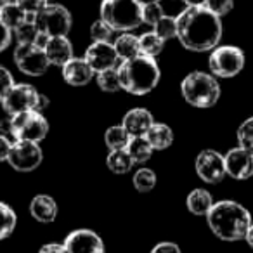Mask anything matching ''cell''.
<instances>
[{"mask_svg":"<svg viewBox=\"0 0 253 253\" xmlns=\"http://www.w3.org/2000/svg\"><path fill=\"white\" fill-rule=\"evenodd\" d=\"M245 63V52L234 45H217L208 57V68L211 75L218 78H232L239 75Z\"/></svg>","mask_w":253,"mask_h":253,"instance_id":"9","label":"cell"},{"mask_svg":"<svg viewBox=\"0 0 253 253\" xmlns=\"http://www.w3.org/2000/svg\"><path fill=\"white\" fill-rule=\"evenodd\" d=\"M49 106L47 95L40 94L33 85L30 84H14L11 90L2 99V108L9 116L19 115L26 111H40Z\"/></svg>","mask_w":253,"mask_h":253,"instance_id":"6","label":"cell"},{"mask_svg":"<svg viewBox=\"0 0 253 253\" xmlns=\"http://www.w3.org/2000/svg\"><path fill=\"white\" fill-rule=\"evenodd\" d=\"M245 239H246V243H248V245H250V246H252V248H253V222H252V225H250L248 232H246Z\"/></svg>","mask_w":253,"mask_h":253,"instance_id":"44","label":"cell"},{"mask_svg":"<svg viewBox=\"0 0 253 253\" xmlns=\"http://www.w3.org/2000/svg\"><path fill=\"white\" fill-rule=\"evenodd\" d=\"M132 182H134V187L139 193H149L156 186V173L151 169H139L134 173Z\"/></svg>","mask_w":253,"mask_h":253,"instance_id":"31","label":"cell"},{"mask_svg":"<svg viewBox=\"0 0 253 253\" xmlns=\"http://www.w3.org/2000/svg\"><path fill=\"white\" fill-rule=\"evenodd\" d=\"M115 30L104 21V19H95L90 25V37L94 42H111V37Z\"/></svg>","mask_w":253,"mask_h":253,"instance_id":"34","label":"cell"},{"mask_svg":"<svg viewBox=\"0 0 253 253\" xmlns=\"http://www.w3.org/2000/svg\"><path fill=\"white\" fill-rule=\"evenodd\" d=\"M39 253H70L66 250L64 245H59V243H47L40 248Z\"/></svg>","mask_w":253,"mask_h":253,"instance_id":"42","label":"cell"},{"mask_svg":"<svg viewBox=\"0 0 253 253\" xmlns=\"http://www.w3.org/2000/svg\"><path fill=\"white\" fill-rule=\"evenodd\" d=\"M99 14L118 33L132 32L142 25V4L137 0H102Z\"/></svg>","mask_w":253,"mask_h":253,"instance_id":"5","label":"cell"},{"mask_svg":"<svg viewBox=\"0 0 253 253\" xmlns=\"http://www.w3.org/2000/svg\"><path fill=\"white\" fill-rule=\"evenodd\" d=\"M14 63L18 70L28 77H42L50 66L45 50L37 43H18L14 50Z\"/></svg>","mask_w":253,"mask_h":253,"instance_id":"10","label":"cell"},{"mask_svg":"<svg viewBox=\"0 0 253 253\" xmlns=\"http://www.w3.org/2000/svg\"><path fill=\"white\" fill-rule=\"evenodd\" d=\"M28 18H30V14H26L16 2H9V4L2 9V12H0V21L4 23L11 32H14L18 26H21Z\"/></svg>","mask_w":253,"mask_h":253,"instance_id":"25","label":"cell"},{"mask_svg":"<svg viewBox=\"0 0 253 253\" xmlns=\"http://www.w3.org/2000/svg\"><path fill=\"white\" fill-rule=\"evenodd\" d=\"M155 123L151 111L146 108H134L130 111H126L125 116L122 120V125L130 137H141L146 135L148 130L151 128V125Z\"/></svg>","mask_w":253,"mask_h":253,"instance_id":"17","label":"cell"},{"mask_svg":"<svg viewBox=\"0 0 253 253\" xmlns=\"http://www.w3.org/2000/svg\"><path fill=\"white\" fill-rule=\"evenodd\" d=\"M187 210L193 215H198V217H207V213L210 211V208L213 207V196L208 193L207 189H193L189 194H187Z\"/></svg>","mask_w":253,"mask_h":253,"instance_id":"21","label":"cell"},{"mask_svg":"<svg viewBox=\"0 0 253 253\" xmlns=\"http://www.w3.org/2000/svg\"><path fill=\"white\" fill-rule=\"evenodd\" d=\"M141 4H149V2H160V0H137Z\"/></svg>","mask_w":253,"mask_h":253,"instance_id":"46","label":"cell"},{"mask_svg":"<svg viewBox=\"0 0 253 253\" xmlns=\"http://www.w3.org/2000/svg\"><path fill=\"white\" fill-rule=\"evenodd\" d=\"M57 203L49 194H37L30 203V213L37 222L42 224H50L57 218Z\"/></svg>","mask_w":253,"mask_h":253,"instance_id":"19","label":"cell"},{"mask_svg":"<svg viewBox=\"0 0 253 253\" xmlns=\"http://www.w3.org/2000/svg\"><path fill=\"white\" fill-rule=\"evenodd\" d=\"M11 42H12V32L0 21V52L7 49L11 45Z\"/></svg>","mask_w":253,"mask_h":253,"instance_id":"40","label":"cell"},{"mask_svg":"<svg viewBox=\"0 0 253 253\" xmlns=\"http://www.w3.org/2000/svg\"><path fill=\"white\" fill-rule=\"evenodd\" d=\"M42 160L43 151L40 144L30 141H16L12 142L7 162L16 172H33L40 167Z\"/></svg>","mask_w":253,"mask_h":253,"instance_id":"11","label":"cell"},{"mask_svg":"<svg viewBox=\"0 0 253 253\" xmlns=\"http://www.w3.org/2000/svg\"><path fill=\"white\" fill-rule=\"evenodd\" d=\"M11 148H12V142L9 141L7 135L0 134V162H7Z\"/></svg>","mask_w":253,"mask_h":253,"instance_id":"41","label":"cell"},{"mask_svg":"<svg viewBox=\"0 0 253 253\" xmlns=\"http://www.w3.org/2000/svg\"><path fill=\"white\" fill-rule=\"evenodd\" d=\"M45 56L52 66L63 68L68 61L73 59V45H71L68 37H52L47 40L45 47Z\"/></svg>","mask_w":253,"mask_h":253,"instance_id":"18","label":"cell"},{"mask_svg":"<svg viewBox=\"0 0 253 253\" xmlns=\"http://www.w3.org/2000/svg\"><path fill=\"white\" fill-rule=\"evenodd\" d=\"M95 82H97L99 88H101L102 92H118V90H122V85H120V77H118V70H116V68L99 71Z\"/></svg>","mask_w":253,"mask_h":253,"instance_id":"30","label":"cell"},{"mask_svg":"<svg viewBox=\"0 0 253 253\" xmlns=\"http://www.w3.org/2000/svg\"><path fill=\"white\" fill-rule=\"evenodd\" d=\"M238 142L243 149L253 155V116L246 118L238 128Z\"/></svg>","mask_w":253,"mask_h":253,"instance_id":"33","label":"cell"},{"mask_svg":"<svg viewBox=\"0 0 253 253\" xmlns=\"http://www.w3.org/2000/svg\"><path fill=\"white\" fill-rule=\"evenodd\" d=\"M94 75L95 71L85 61V57H73L63 66V78L71 87H85L92 82Z\"/></svg>","mask_w":253,"mask_h":253,"instance_id":"16","label":"cell"},{"mask_svg":"<svg viewBox=\"0 0 253 253\" xmlns=\"http://www.w3.org/2000/svg\"><path fill=\"white\" fill-rule=\"evenodd\" d=\"M125 149H126V153L130 155V158L134 163L149 162L153 156V151H155L144 135H141V137H130V141H128V144H126Z\"/></svg>","mask_w":253,"mask_h":253,"instance_id":"23","label":"cell"},{"mask_svg":"<svg viewBox=\"0 0 253 253\" xmlns=\"http://www.w3.org/2000/svg\"><path fill=\"white\" fill-rule=\"evenodd\" d=\"M194 169H196L198 177L207 184H218L227 175L225 173L224 155H220L215 149H203L196 156Z\"/></svg>","mask_w":253,"mask_h":253,"instance_id":"12","label":"cell"},{"mask_svg":"<svg viewBox=\"0 0 253 253\" xmlns=\"http://www.w3.org/2000/svg\"><path fill=\"white\" fill-rule=\"evenodd\" d=\"M151 253H182V252H180L179 245H175V243L162 241V243H158V245H155Z\"/></svg>","mask_w":253,"mask_h":253,"instance_id":"39","label":"cell"},{"mask_svg":"<svg viewBox=\"0 0 253 253\" xmlns=\"http://www.w3.org/2000/svg\"><path fill=\"white\" fill-rule=\"evenodd\" d=\"M14 2L30 16H35L47 5V0H14Z\"/></svg>","mask_w":253,"mask_h":253,"instance_id":"37","label":"cell"},{"mask_svg":"<svg viewBox=\"0 0 253 253\" xmlns=\"http://www.w3.org/2000/svg\"><path fill=\"white\" fill-rule=\"evenodd\" d=\"M222 18L207 7H186L177 16V39L193 52H208L220 43Z\"/></svg>","mask_w":253,"mask_h":253,"instance_id":"1","label":"cell"},{"mask_svg":"<svg viewBox=\"0 0 253 253\" xmlns=\"http://www.w3.org/2000/svg\"><path fill=\"white\" fill-rule=\"evenodd\" d=\"M12 85H14V78H12L11 71L7 68L0 66V102L5 97V94L11 90Z\"/></svg>","mask_w":253,"mask_h":253,"instance_id":"38","label":"cell"},{"mask_svg":"<svg viewBox=\"0 0 253 253\" xmlns=\"http://www.w3.org/2000/svg\"><path fill=\"white\" fill-rule=\"evenodd\" d=\"M207 224L222 241H241L252 225V215L238 201L224 200L213 203L207 213Z\"/></svg>","mask_w":253,"mask_h":253,"instance_id":"2","label":"cell"},{"mask_svg":"<svg viewBox=\"0 0 253 253\" xmlns=\"http://www.w3.org/2000/svg\"><path fill=\"white\" fill-rule=\"evenodd\" d=\"M128 141H130V135H128V132L123 128L122 123H120V125L109 126L104 134V142H106V146H108L109 151L125 149L126 144H128Z\"/></svg>","mask_w":253,"mask_h":253,"instance_id":"27","label":"cell"},{"mask_svg":"<svg viewBox=\"0 0 253 253\" xmlns=\"http://www.w3.org/2000/svg\"><path fill=\"white\" fill-rule=\"evenodd\" d=\"M106 165L116 175H123V173H128L132 170V167L135 165L132 162L130 155L126 153V149H115V151H109L108 158H106Z\"/></svg>","mask_w":253,"mask_h":253,"instance_id":"24","label":"cell"},{"mask_svg":"<svg viewBox=\"0 0 253 253\" xmlns=\"http://www.w3.org/2000/svg\"><path fill=\"white\" fill-rule=\"evenodd\" d=\"M115 50L120 57V63L122 61L134 59V57L141 56V45H139V37L132 35L130 32L122 33L118 39L115 40Z\"/></svg>","mask_w":253,"mask_h":253,"instance_id":"22","label":"cell"},{"mask_svg":"<svg viewBox=\"0 0 253 253\" xmlns=\"http://www.w3.org/2000/svg\"><path fill=\"white\" fill-rule=\"evenodd\" d=\"M49 134V122L40 111H26L11 116V137L16 141L40 142Z\"/></svg>","mask_w":253,"mask_h":253,"instance_id":"7","label":"cell"},{"mask_svg":"<svg viewBox=\"0 0 253 253\" xmlns=\"http://www.w3.org/2000/svg\"><path fill=\"white\" fill-rule=\"evenodd\" d=\"M153 32L160 37L162 40H172L177 39V18H170V16H163L155 26Z\"/></svg>","mask_w":253,"mask_h":253,"instance_id":"32","label":"cell"},{"mask_svg":"<svg viewBox=\"0 0 253 253\" xmlns=\"http://www.w3.org/2000/svg\"><path fill=\"white\" fill-rule=\"evenodd\" d=\"M70 253H104L102 238L92 229H77L63 243Z\"/></svg>","mask_w":253,"mask_h":253,"instance_id":"13","label":"cell"},{"mask_svg":"<svg viewBox=\"0 0 253 253\" xmlns=\"http://www.w3.org/2000/svg\"><path fill=\"white\" fill-rule=\"evenodd\" d=\"M180 92L187 104L194 108H211L220 99V85L217 78L203 71H191L180 84Z\"/></svg>","mask_w":253,"mask_h":253,"instance_id":"4","label":"cell"},{"mask_svg":"<svg viewBox=\"0 0 253 253\" xmlns=\"http://www.w3.org/2000/svg\"><path fill=\"white\" fill-rule=\"evenodd\" d=\"M16 224H18V217H16L14 210L7 203L0 201V241L9 238L14 232Z\"/></svg>","mask_w":253,"mask_h":253,"instance_id":"28","label":"cell"},{"mask_svg":"<svg viewBox=\"0 0 253 253\" xmlns=\"http://www.w3.org/2000/svg\"><path fill=\"white\" fill-rule=\"evenodd\" d=\"M85 61L90 64L95 73L118 68L120 64V57L111 42H92L85 50Z\"/></svg>","mask_w":253,"mask_h":253,"instance_id":"14","label":"cell"},{"mask_svg":"<svg viewBox=\"0 0 253 253\" xmlns=\"http://www.w3.org/2000/svg\"><path fill=\"white\" fill-rule=\"evenodd\" d=\"M165 16L163 7L160 2H149V4H142V23L149 26H155L160 19Z\"/></svg>","mask_w":253,"mask_h":253,"instance_id":"35","label":"cell"},{"mask_svg":"<svg viewBox=\"0 0 253 253\" xmlns=\"http://www.w3.org/2000/svg\"><path fill=\"white\" fill-rule=\"evenodd\" d=\"M225 173L236 180H246L253 175V155L241 146L229 149L224 155Z\"/></svg>","mask_w":253,"mask_h":253,"instance_id":"15","label":"cell"},{"mask_svg":"<svg viewBox=\"0 0 253 253\" xmlns=\"http://www.w3.org/2000/svg\"><path fill=\"white\" fill-rule=\"evenodd\" d=\"M205 7L213 12L215 16H218V18H224V16H227L232 11L234 0H207Z\"/></svg>","mask_w":253,"mask_h":253,"instance_id":"36","label":"cell"},{"mask_svg":"<svg viewBox=\"0 0 253 253\" xmlns=\"http://www.w3.org/2000/svg\"><path fill=\"white\" fill-rule=\"evenodd\" d=\"M14 35L18 43H35L40 35L39 28L35 25V16H30L21 26H18L14 30Z\"/></svg>","mask_w":253,"mask_h":253,"instance_id":"29","label":"cell"},{"mask_svg":"<svg viewBox=\"0 0 253 253\" xmlns=\"http://www.w3.org/2000/svg\"><path fill=\"white\" fill-rule=\"evenodd\" d=\"M187 4V7H205L207 0H184Z\"/></svg>","mask_w":253,"mask_h":253,"instance_id":"43","label":"cell"},{"mask_svg":"<svg viewBox=\"0 0 253 253\" xmlns=\"http://www.w3.org/2000/svg\"><path fill=\"white\" fill-rule=\"evenodd\" d=\"M9 2H11V0H0V12H2V9H4L5 5L9 4Z\"/></svg>","mask_w":253,"mask_h":253,"instance_id":"45","label":"cell"},{"mask_svg":"<svg viewBox=\"0 0 253 253\" xmlns=\"http://www.w3.org/2000/svg\"><path fill=\"white\" fill-rule=\"evenodd\" d=\"M139 45H141V54L148 57H158L163 52V47H165V40H162L155 32L142 33L139 37Z\"/></svg>","mask_w":253,"mask_h":253,"instance_id":"26","label":"cell"},{"mask_svg":"<svg viewBox=\"0 0 253 253\" xmlns=\"http://www.w3.org/2000/svg\"><path fill=\"white\" fill-rule=\"evenodd\" d=\"M35 25L42 35L49 37H68L73 26V16L64 5L47 4L42 11L35 14Z\"/></svg>","mask_w":253,"mask_h":253,"instance_id":"8","label":"cell"},{"mask_svg":"<svg viewBox=\"0 0 253 253\" xmlns=\"http://www.w3.org/2000/svg\"><path fill=\"white\" fill-rule=\"evenodd\" d=\"M118 77L122 90L132 95H146L160 84L162 71L155 57L137 56L118 64Z\"/></svg>","mask_w":253,"mask_h":253,"instance_id":"3","label":"cell"},{"mask_svg":"<svg viewBox=\"0 0 253 253\" xmlns=\"http://www.w3.org/2000/svg\"><path fill=\"white\" fill-rule=\"evenodd\" d=\"M144 137L148 139V142L155 151H163V149L170 148L173 144V130L167 123L162 122L153 123Z\"/></svg>","mask_w":253,"mask_h":253,"instance_id":"20","label":"cell"}]
</instances>
